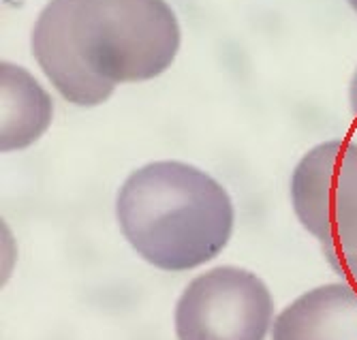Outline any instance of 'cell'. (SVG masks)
<instances>
[{
  "instance_id": "obj_1",
  "label": "cell",
  "mask_w": 357,
  "mask_h": 340,
  "mask_svg": "<svg viewBox=\"0 0 357 340\" xmlns=\"http://www.w3.org/2000/svg\"><path fill=\"white\" fill-rule=\"evenodd\" d=\"M180 50V24L165 0H50L32 52L62 90L99 77L114 86L154 80Z\"/></svg>"
},
{
  "instance_id": "obj_2",
  "label": "cell",
  "mask_w": 357,
  "mask_h": 340,
  "mask_svg": "<svg viewBox=\"0 0 357 340\" xmlns=\"http://www.w3.org/2000/svg\"><path fill=\"white\" fill-rule=\"evenodd\" d=\"M122 235L148 263L186 272L214 259L234 231L227 191L202 169L156 161L128 176L118 193Z\"/></svg>"
},
{
  "instance_id": "obj_3",
  "label": "cell",
  "mask_w": 357,
  "mask_h": 340,
  "mask_svg": "<svg viewBox=\"0 0 357 340\" xmlns=\"http://www.w3.org/2000/svg\"><path fill=\"white\" fill-rule=\"evenodd\" d=\"M291 203L330 267L357 285V144L334 140L308 150L291 176Z\"/></svg>"
},
{
  "instance_id": "obj_4",
  "label": "cell",
  "mask_w": 357,
  "mask_h": 340,
  "mask_svg": "<svg viewBox=\"0 0 357 340\" xmlns=\"http://www.w3.org/2000/svg\"><path fill=\"white\" fill-rule=\"evenodd\" d=\"M274 319L268 285L252 272L220 265L192 279L176 306L178 340H266Z\"/></svg>"
},
{
  "instance_id": "obj_5",
  "label": "cell",
  "mask_w": 357,
  "mask_h": 340,
  "mask_svg": "<svg viewBox=\"0 0 357 340\" xmlns=\"http://www.w3.org/2000/svg\"><path fill=\"white\" fill-rule=\"evenodd\" d=\"M272 340H357V289L334 283L306 291L278 315Z\"/></svg>"
},
{
  "instance_id": "obj_6",
  "label": "cell",
  "mask_w": 357,
  "mask_h": 340,
  "mask_svg": "<svg viewBox=\"0 0 357 340\" xmlns=\"http://www.w3.org/2000/svg\"><path fill=\"white\" fill-rule=\"evenodd\" d=\"M0 86H3L0 148L3 152L28 148L41 138L52 122V98L26 69L11 62L0 64Z\"/></svg>"
},
{
  "instance_id": "obj_7",
  "label": "cell",
  "mask_w": 357,
  "mask_h": 340,
  "mask_svg": "<svg viewBox=\"0 0 357 340\" xmlns=\"http://www.w3.org/2000/svg\"><path fill=\"white\" fill-rule=\"evenodd\" d=\"M349 103H351V114H353V120L357 124V71L351 80V86H349Z\"/></svg>"
},
{
  "instance_id": "obj_8",
  "label": "cell",
  "mask_w": 357,
  "mask_h": 340,
  "mask_svg": "<svg viewBox=\"0 0 357 340\" xmlns=\"http://www.w3.org/2000/svg\"><path fill=\"white\" fill-rule=\"evenodd\" d=\"M347 3H349V5H351V7H353L355 11H357V0H347Z\"/></svg>"
}]
</instances>
